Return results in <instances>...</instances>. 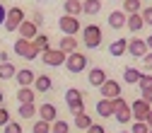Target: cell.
Instances as JSON below:
<instances>
[{
  "label": "cell",
  "instance_id": "obj_2",
  "mask_svg": "<svg viewBox=\"0 0 152 133\" xmlns=\"http://www.w3.org/2000/svg\"><path fill=\"white\" fill-rule=\"evenodd\" d=\"M65 104L72 114H82L85 111V92L77 87H68L65 90Z\"/></svg>",
  "mask_w": 152,
  "mask_h": 133
},
{
  "label": "cell",
  "instance_id": "obj_36",
  "mask_svg": "<svg viewBox=\"0 0 152 133\" xmlns=\"http://www.w3.org/2000/svg\"><path fill=\"white\" fill-rule=\"evenodd\" d=\"M140 17H142V22L152 27V7H142L140 10Z\"/></svg>",
  "mask_w": 152,
  "mask_h": 133
},
{
  "label": "cell",
  "instance_id": "obj_16",
  "mask_svg": "<svg viewBox=\"0 0 152 133\" xmlns=\"http://www.w3.org/2000/svg\"><path fill=\"white\" fill-rule=\"evenodd\" d=\"M51 87H53L51 75H36V80H34V85H31V90H34L36 94H44V92H48Z\"/></svg>",
  "mask_w": 152,
  "mask_h": 133
},
{
  "label": "cell",
  "instance_id": "obj_22",
  "mask_svg": "<svg viewBox=\"0 0 152 133\" xmlns=\"http://www.w3.org/2000/svg\"><path fill=\"white\" fill-rule=\"evenodd\" d=\"M17 102L20 104H34L36 102V92L31 87H20L17 90Z\"/></svg>",
  "mask_w": 152,
  "mask_h": 133
},
{
  "label": "cell",
  "instance_id": "obj_41",
  "mask_svg": "<svg viewBox=\"0 0 152 133\" xmlns=\"http://www.w3.org/2000/svg\"><path fill=\"white\" fill-rule=\"evenodd\" d=\"M31 22H34L36 27H41V22H44V15H41V12H34V15H31Z\"/></svg>",
  "mask_w": 152,
  "mask_h": 133
},
{
  "label": "cell",
  "instance_id": "obj_31",
  "mask_svg": "<svg viewBox=\"0 0 152 133\" xmlns=\"http://www.w3.org/2000/svg\"><path fill=\"white\" fill-rule=\"evenodd\" d=\"M126 15H135L140 12V0H123V7H121Z\"/></svg>",
  "mask_w": 152,
  "mask_h": 133
},
{
  "label": "cell",
  "instance_id": "obj_26",
  "mask_svg": "<svg viewBox=\"0 0 152 133\" xmlns=\"http://www.w3.org/2000/svg\"><path fill=\"white\" fill-rule=\"evenodd\" d=\"M92 123H94V121H92V116H89L87 111H82V114H75V126H77L80 131H87Z\"/></svg>",
  "mask_w": 152,
  "mask_h": 133
},
{
  "label": "cell",
  "instance_id": "obj_34",
  "mask_svg": "<svg viewBox=\"0 0 152 133\" xmlns=\"http://www.w3.org/2000/svg\"><path fill=\"white\" fill-rule=\"evenodd\" d=\"M130 133H150V128H147L145 121H135V123L130 126Z\"/></svg>",
  "mask_w": 152,
  "mask_h": 133
},
{
  "label": "cell",
  "instance_id": "obj_27",
  "mask_svg": "<svg viewBox=\"0 0 152 133\" xmlns=\"http://www.w3.org/2000/svg\"><path fill=\"white\" fill-rule=\"evenodd\" d=\"M15 73H17V68H15V63H0V80H12L15 78Z\"/></svg>",
  "mask_w": 152,
  "mask_h": 133
},
{
  "label": "cell",
  "instance_id": "obj_18",
  "mask_svg": "<svg viewBox=\"0 0 152 133\" xmlns=\"http://www.w3.org/2000/svg\"><path fill=\"white\" fill-rule=\"evenodd\" d=\"M126 17H128V15H126L123 10H113V12L109 15V27H111V29H123V27H126Z\"/></svg>",
  "mask_w": 152,
  "mask_h": 133
},
{
  "label": "cell",
  "instance_id": "obj_35",
  "mask_svg": "<svg viewBox=\"0 0 152 133\" xmlns=\"http://www.w3.org/2000/svg\"><path fill=\"white\" fill-rule=\"evenodd\" d=\"M10 123V111H7V107H0V126H7Z\"/></svg>",
  "mask_w": 152,
  "mask_h": 133
},
{
  "label": "cell",
  "instance_id": "obj_1",
  "mask_svg": "<svg viewBox=\"0 0 152 133\" xmlns=\"http://www.w3.org/2000/svg\"><path fill=\"white\" fill-rule=\"evenodd\" d=\"M102 41H104V34H102V27H99V24H87V27H82V44H85V48L94 51V48L102 46Z\"/></svg>",
  "mask_w": 152,
  "mask_h": 133
},
{
  "label": "cell",
  "instance_id": "obj_30",
  "mask_svg": "<svg viewBox=\"0 0 152 133\" xmlns=\"http://www.w3.org/2000/svg\"><path fill=\"white\" fill-rule=\"evenodd\" d=\"M51 133H70V123L63 121V119H56L51 123Z\"/></svg>",
  "mask_w": 152,
  "mask_h": 133
},
{
  "label": "cell",
  "instance_id": "obj_43",
  "mask_svg": "<svg viewBox=\"0 0 152 133\" xmlns=\"http://www.w3.org/2000/svg\"><path fill=\"white\" fill-rule=\"evenodd\" d=\"M10 58H7V51H0V63H7Z\"/></svg>",
  "mask_w": 152,
  "mask_h": 133
},
{
  "label": "cell",
  "instance_id": "obj_21",
  "mask_svg": "<svg viewBox=\"0 0 152 133\" xmlns=\"http://www.w3.org/2000/svg\"><path fill=\"white\" fill-rule=\"evenodd\" d=\"M102 12V0H82V15L94 17Z\"/></svg>",
  "mask_w": 152,
  "mask_h": 133
},
{
  "label": "cell",
  "instance_id": "obj_12",
  "mask_svg": "<svg viewBox=\"0 0 152 133\" xmlns=\"http://www.w3.org/2000/svg\"><path fill=\"white\" fill-rule=\"evenodd\" d=\"M17 34H20V39H27V41H34V36L39 34V27H36L31 20H24L20 27H17Z\"/></svg>",
  "mask_w": 152,
  "mask_h": 133
},
{
  "label": "cell",
  "instance_id": "obj_5",
  "mask_svg": "<svg viewBox=\"0 0 152 133\" xmlns=\"http://www.w3.org/2000/svg\"><path fill=\"white\" fill-rule=\"evenodd\" d=\"M24 22V10L20 7V5H15V7H10L7 10V15H5V32H17V27H20Z\"/></svg>",
  "mask_w": 152,
  "mask_h": 133
},
{
  "label": "cell",
  "instance_id": "obj_40",
  "mask_svg": "<svg viewBox=\"0 0 152 133\" xmlns=\"http://www.w3.org/2000/svg\"><path fill=\"white\" fill-rule=\"evenodd\" d=\"M87 133H106V128H104V126H99V123H92V126L87 128Z\"/></svg>",
  "mask_w": 152,
  "mask_h": 133
},
{
  "label": "cell",
  "instance_id": "obj_3",
  "mask_svg": "<svg viewBox=\"0 0 152 133\" xmlns=\"http://www.w3.org/2000/svg\"><path fill=\"white\" fill-rule=\"evenodd\" d=\"M12 51H15V56H20V58H24V61H34V58H39V48L34 46V41H27V39H17L15 41V46H12Z\"/></svg>",
  "mask_w": 152,
  "mask_h": 133
},
{
  "label": "cell",
  "instance_id": "obj_46",
  "mask_svg": "<svg viewBox=\"0 0 152 133\" xmlns=\"http://www.w3.org/2000/svg\"><path fill=\"white\" fill-rule=\"evenodd\" d=\"M0 107H3V92H0Z\"/></svg>",
  "mask_w": 152,
  "mask_h": 133
},
{
  "label": "cell",
  "instance_id": "obj_42",
  "mask_svg": "<svg viewBox=\"0 0 152 133\" xmlns=\"http://www.w3.org/2000/svg\"><path fill=\"white\" fill-rule=\"evenodd\" d=\"M5 15H7V10H5L3 3H0V24H5Z\"/></svg>",
  "mask_w": 152,
  "mask_h": 133
},
{
  "label": "cell",
  "instance_id": "obj_44",
  "mask_svg": "<svg viewBox=\"0 0 152 133\" xmlns=\"http://www.w3.org/2000/svg\"><path fill=\"white\" fill-rule=\"evenodd\" d=\"M145 123H147V128H152V109H150V114H147V119H145Z\"/></svg>",
  "mask_w": 152,
  "mask_h": 133
},
{
  "label": "cell",
  "instance_id": "obj_23",
  "mask_svg": "<svg viewBox=\"0 0 152 133\" xmlns=\"http://www.w3.org/2000/svg\"><path fill=\"white\" fill-rule=\"evenodd\" d=\"M58 48H61L65 56H68V53H75V51H77V39H75V36H61Z\"/></svg>",
  "mask_w": 152,
  "mask_h": 133
},
{
  "label": "cell",
  "instance_id": "obj_50",
  "mask_svg": "<svg viewBox=\"0 0 152 133\" xmlns=\"http://www.w3.org/2000/svg\"><path fill=\"white\" fill-rule=\"evenodd\" d=\"M121 3H123V0H121Z\"/></svg>",
  "mask_w": 152,
  "mask_h": 133
},
{
  "label": "cell",
  "instance_id": "obj_49",
  "mask_svg": "<svg viewBox=\"0 0 152 133\" xmlns=\"http://www.w3.org/2000/svg\"><path fill=\"white\" fill-rule=\"evenodd\" d=\"M150 133H152V128H150Z\"/></svg>",
  "mask_w": 152,
  "mask_h": 133
},
{
  "label": "cell",
  "instance_id": "obj_4",
  "mask_svg": "<svg viewBox=\"0 0 152 133\" xmlns=\"http://www.w3.org/2000/svg\"><path fill=\"white\" fill-rule=\"evenodd\" d=\"M87 63H89V56H85V53H80V51L65 56V68H68L70 73H82V70H87Z\"/></svg>",
  "mask_w": 152,
  "mask_h": 133
},
{
  "label": "cell",
  "instance_id": "obj_32",
  "mask_svg": "<svg viewBox=\"0 0 152 133\" xmlns=\"http://www.w3.org/2000/svg\"><path fill=\"white\" fill-rule=\"evenodd\" d=\"M31 133H51V123H46V121H34V126H31Z\"/></svg>",
  "mask_w": 152,
  "mask_h": 133
},
{
  "label": "cell",
  "instance_id": "obj_38",
  "mask_svg": "<svg viewBox=\"0 0 152 133\" xmlns=\"http://www.w3.org/2000/svg\"><path fill=\"white\" fill-rule=\"evenodd\" d=\"M142 65H145V70H152V51H147L142 56Z\"/></svg>",
  "mask_w": 152,
  "mask_h": 133
},
{
  "label": "cell",
  "instance_id": "obj_7",
  "mask_svg": "<svg viewBox=\"0 0 152 133\" xmlns=\"http://www.w3.org/2000/svg\"><path fill=\"white\" fill-rule=\"evenodd\" d=\"M39 58L44 61V65H48V68H58V65H65V53L61 51V48H48V51H44Z\"/></svg>",
  "mask_w": 152,
  "mask_h": 133
},
{
  "label": "cell",
  "instance_id": "obj_28",
  "mask_svg": "<svg viewBox=\"0 0 152 133\" xmlns=\"http://www.w3.org/2000/svg\"><path fill=\"white\" fill-rule=\"evenodd\" d=\"M34 46L39 48V53L48 51V48H51V39H48V34H36V36H34Z\"/></svg>",
  "mask_w": 152,
  "mask_h": 133
},
{
  "label": "cell",
  "instance_id": "obj_20",
  "mask_svg": "<svg viewBox=\"0 0 152 133\" xmlns=\"http://www.w3.org/2000/svg\"><path fill=\"white\" fill-rule=\"evenodd\" d=\"M63 12L70 17H80L82 15V0H65L63 3Z\"/></svg>",
  "mask_w": 152,
  "mask_h": 133
},
{
  "label": "cell",
  "instance_id": "obj_15",
  "mask_svg": "<svg viewBox=\"0 0 152 133\" xmlns=\"http://www.w3.org/2000/svg\"><path fill=\"white\" fill-rule=\"evenodd\" d=\"M87 80H89V85H92V87H102L109 78H106V70H104V68H89Z\"/></svg>",
  "mask_w": 152,
  "mask_h": 133
},
{
  "label": "cell",
  "instance_id": "obj_24",
  "mask_svg": "<svg viewBox=\"0 0 152 133\" xmlns=\"http://www.w3.org/2000/svg\"><path fill=\"white\" fill-rule=\"evenodd\" d=\"M97 114H99L102 119L113 116V102H111V99H99V102H97Z\"/></svg>",
  "mask_w": 152,
  "mask_h": 133
},
{
  "label": "cell",
  "instance_id": "obj_25",
  "mask_svg": "<svg viewBox=\"0 0 152 133\" xmlns=\"http://www.w3.org/2000/svg\"><path fill=\"white\" fill-rule=\"evenodd\" d=\"M140 70L138 68H133V65H128L126 70H123V82L126 85H138V80H140Z\"/></svg>",
  "mask_w": 152,
  "mask_h": 133
},
{
  "label": "cell",
  "instance_id": "obj_33",
  "mask_svg": "<svg viewBox=\"0 0 152 133\" xmlns=\"http://www.w3.org/2000/svg\"><path fill=\"white\" fill-rule=\"evenodd\" d=\"M138 85H140V92L142 90H152V75H140V80H138Z\"/></svg>",
  "mask_w": 152,
  "mask_h": 133
},
{
  "label": "cell",
  "instance_id": "obj_6",
  "mask_svg": "<svg viewBox=\"0 0 152 133\" xmlns=\"http://www.w3.org/2000/svg\"><path fill=\"white\" fill-rule=\"evenodd\" d=\"M113 102V116H116V121L123 126V123H128L133 116H130V104L123 99V97H116V99H111Z\"/></svg>",
  "mask_w": 152,
  "mask_h": 133
},
{
  "label": "cell",
  "instance_id": "obj_14",
  "mask_svg": "<svg viewBox=\"0 0 152 133\" xmlns=\"http://www.w3.org/2000/svg\"><path fill=\"white\" fill-rule=\"evenodd\" d=\"M15 80H17V85H20V87H31L34 80H36V73H34L31 68H22V70L15 73Z\"/></svg>",
  "mask_w": 152,
  "mask_h": 133
},
{
  "label": "cell",
  "instance_id": "obj_8",
  "mask_svg": "<svg viewBox=\"0 0 152 133\" xmlns=\"http://www.w3.org/2000/svg\"><path fill=\"white\" fill-rule=\"evenodd\" d=\"M58 29L63 32V36H75L82 27H80V20L77 17H70V15H63L58 20Z\"/></svg>",
  "mask_w": 152,
  "mask_h": 133
},
{
  "label": "cell",
  "instance_id": "obj_47",
  "mask_svg": "<svg viewBox=\"0 0 152 133\" xmlns=\"http://www.w3.org/2000/svg\"><path fill=\"white\" fill-rule=\"evenodd\" d=\"M121 133H130V131H121Z\"/></svg>",
  "mask_w": 152,
  "mask_h": 133
},
{
  "label": "cell",
  "instance_id": "obj_37",
  "mask_svg": "<svg viewBox=\"0 0 152 133\" xmlns=\"http://www.w3.org/2000/svg\"><path fill=\"white\" fill-rule=\"evenodd\" d=\"M5 133H22V126L17 123V121H10V123L5 126Z\"/></svg>",
  "mask_w": 152,
  "mask_h": 133
},
{
  "label": "cell",
  "instance_id": "obj_48",
  "mask_svg": "<svg viewBox=\"0 0 152 133\" xmlns=\"http://www.w3.org/2000/svg\"><path fill=\"white\" fill-rule=\"evenodd\" d=\"M36 3H44V0H36Z\"/></svg>",
  "mask_w": 152,
  "mask_h": 133
},
{
  "label": "cell",
  "instance_id": "obj_39",
  "mask_svg": "<svg viewBox=\"0 0 152 133\" xmlns=\"http://www.w3.org/2000/svg\"><path fill=\"white\" fill-rule=\"evenodd\" d=\"M140 99L147 102V104L152 107V90H142V92H140Z\"/></svg>",
  "mask_w": 152,
  "mask_h": 133
},
{
  "label": "cell",
  "instance_id": "obj_45",
  "mask_svg": "<svg viewBox=\"0 0 152 133\" xmlns=\"http://www.w3.org/2000/svg\"><path fill=\"white\" fill-rule=\"evenodd\" d=\"M145 44H147V51H152V34H150L147 39H145Z\"/></svg>",
  "mask_w": 152,
  "mask_h": 133
},
{
  "label": "cell",
  "instance_id": "obj_11",
  "mask_svg": "<svg viewBox=\"0 0 152 133\" xmlns=\"http://www.w3.org/2000/svg\"><path fill=\"white\" fill-rule=\"evenodd\" d=\"M36 114H39V119L46 121V123H53L56 119H58V109H56V104H51V102H44L39 109H36Z\"/></svg>",
  "mask_w": 152,
  "mask_h": 133
},
{
  "label": "cell",
  "instance_id": "obj_19",
  "mask_svg": "<svg viewBox=\"0 0 152 133\" xmlns=\"http://www.w3.org/2000/svg\"><path fill=\"white\" fill-rule=\"evenodd\" d=\"M126 27H128V32H133V34H138V32H142L145 22H142V17H140V12H135V15H128V17H126Z\"/></svg>",
  "mask_w": 152,
  "mask_h": 133
},
{
  "label": "cell",
  "instance_id": "obj_10",
  "mask_svg": "<svg viewBox=\"0 0 152 133\" xmlns=\"http://www.w3.org/2000/svg\"><path fill=\"white\" fill-rule=\"evenodd\" d=\"M150 109H152V107H150L147 102L135 99V102L130 104V116L135 119V121H145V119H147V114H150Z\"/></svg>",
  "mask_w": 152,
  "mask_h": 133
},
{
  "label": "cell",
  "instance_id": "obj_29",
  "mask_svg": "<svg viewBox=\"0 0 152 133\" xmlns=\"http://www.w3.org/2000/svg\"><path fill=\"white\" fill-rule=\"evenodd\" d=\"M17 114H20V119H34L36 116V104H20V109H17Z\"/></svg>",
  "mask_w": 152,
  "mask_h": 133
},
{
  "label": "cell",
  "instance_id": "obj_9",
  "mask_svg": "<svg viewBox=\"0 0 152 133\" xmlns=\"http://www.w3.org/2000/svg\"><path fill=\"white\" fill-rule=\"evenodd\" d=\"M145 53H147V44H145V39H140V36H133V39L128 41V56H133V58H142Z\"/></svg>",
  "mask_w": 152,
  "mask_h": 133
},
{
  "label": "cell",
  "instance_id": "obj_13",
  "mask_svg": "<svg viewBox=\"0 0 152 133\" xmlns=\"http://www.w3.org/2000/svg\"><path fill=\"white\" fill-rule=\"evenodd\" d=\"M99 90H102V99H116V97H121V85L116 80H106Z\"/></svg>",
  "mask_w": 152,
  "mask_h": 133
},
{
  "label": "cell",
  "instance_id": "obj_17",
  "mask_svg": "<svg viewBox=\"0 0 152 133\" xmlns=\"http://www.w3.org/2000/svg\"><path fill=\"white\" fill-rule=\"evenodd\" d=\"M109 53L113 56V58L126 56V53H128V41L123 39V36H121V39H116V41H111V44H109Z\"/></svg>",
  "mask_w": 152,
  "mask_h": 133
}]
</instances>
